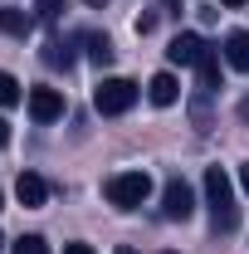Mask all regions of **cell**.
Here are the masks:
<instances>
[{
    "label": "cell",
    "instance_id": "1",
    "mask_svg": "<svg viewBox=\"0 0 249 254\" xmlns=\"http://www.w3.org/2000/svg\"><path fill=\"white\" fill-rule=\"evenodd\" d=\"M205 205H210V225L215 235H230L240 225V205H235V181L225 176V166L205 171Z\"/></svg>",
    "mask_w": 249,
    "mask_h": 254
},
{
    "label": "cell",
    "instance_id": "2",
    "mask_svg": "<svg viewBox=\"0 0 249 254\" xmlns=\"http://www.w3.org/2000/svg\"><path fill=\"white\" fill-rule=\"evenodd\" d=\"M103 195H108L118 210H137V205L152 195V176H147V171H118V176L103 181Z\"/></svg>",
    "mask_w": 249,
    "mask_h": 254
},
{
    "label": "cell",
    "instance_id": "3",
    "mask_svg": "<svg viewBox=\"0 0 249 254\" xmlns=\"http://www.w3.org/2000/svg\"><path fill=\"white\" fill-rule=\"evenodd\" d=\"M132 103H137V83H132V78H103L93 88V108L103 118H123Z\"/></svg>",
    "mask_w": 249,
    "mask_h": 254
},
{
    "label": "cell",
    "instance_id": "4",
    "mask_svg": "<svg viewBox=\"0 0 249 254\" xmlns=\"http://www.w3.org/2000/svg\"><path fill=\"white\" fill-rule=\"evenodd\" d=\"M161 215H166V220H190V215H195V190H190L181 176H171L166 190H161Z\"/></svg>",
    "mask_w": 249,
    "mask_h": 254
},
{
    "label": "cell",
    "instance_id": "5",
    "mask_svg": "<svg viewBox=\"0 0 249 254\" xmlns=\"http://www.w3.org/2000/svg\"><path fill=\"white\" fill-rule=\"evenodd\" d=\"M25 108H30V118L39 127H44V123H59V118H63V93H59V88H30Z\"/></svg>",
    "mask_w": 249,
    "mask_h": 254
},
{
    "label": "cell",
    "instance_id": "6",
    "mask_svg": "<svg viewBox=\"0 0 249 254\" xmlns=\"http://www.w3.org/2000/svg\"><path fill=\"white\" fill-rule=\"evenodd\" d=\"M200 54H205V39H200V34H190V30H181L171 44H166V59L176 64V68H195Z\"/></svg>",
    "mask_w": 249,
    "mask_h": 254
},
{
    "label": "cell",
    "instance_id": "7",
    "mask_svg": "<svg viewBox=\"0 0 249 254\" xmlns=\"http://www.w3.org/2000/svg\"><path fill=\"white\" fill-rule=\"evenodd\" d=\"M15 200H20L25 210H39V205L49 200V186H44V176H34V171H20V181H15Z\"/></svg>",
    "mask_w": 249,
    "mask_h": 254
},
{
    "label": "cell",
    "instance_id": "8",
    "mask_svg": "<svg viewBox=\"0 0 249 254\" xmlns=\"http://www.w3.org/2000/svg\"><path fill=\"white\" fill-rule=\"evenodd\" d=\"M225 64L249 73V30H230L225 34Z\"/></svg>",
    "mask_w": 249,
    "mask_h": 254
},
{
    "label": "cell",
    "instance_id": "9",
    "mask_svg": "<svg viewBox=\"0 0 249 254\" xmlns=\"http://www.w3.org/2000/svg\"><path fill=\"white\" fill-rule=\"evenodd\" d=\"M195 78H200V93H215L220 88V49L205 44V54L195 59Z\"/></svg>",
    "mask_w": 249,
    "mask_h": 254
},
{
    "label": "cell",
    "instance_id": "10",
    "mask_svg": "<svg viewBox=\"0 0 249 254\" xmlns=\"http://www.w3.org/2000/svg\"><path fill=\"white\" fill-rule=\"evenodd\" d=\"M147 98H152L156 108H171V103L181 98V83H176V73H156L152 83H147Z\"/></svg>",
    "mask_w": 249,
    "mask_h": 254
},
{
    "label": "cell",
    "instance_id": "11",
    "mask_svg": "<svg viewBox=\"0 0 249 254\" xmlns=\"http://www.w3.org/2000/svg\"><path fill=\"white\" fill-rule=\"evenodd\" d=\"M30 30H34V15H30V10H0V34L25 39Z\"/></svg>",
    "mask_w": 249,
    "mask_h": 254
},
{
    "label": "cell",
    "instance_id": "12",
    "mask_svg": "<svg viewBox=\"0 0 249 254\" xmlns=\"http://www.w3.org/2000/svg\"><path fill=\"white\" fill-rule=\"evenodd\" d=\"M44 64H49V68H63V73H68V68H73V44L54 34V39L44 44Z\"/></svg>",
    "mask_w": 249,
    "mask_h": 254
},
{
    "label": "cell",
    "instance_id": "13",
    "mask_svg": "<svg viewBox=\"0 0 249 254\" xmlns=\"http://www.w3.org/2000/svg\"><path fill=\"white\" fill-rule=\"evenodd\" d=\"M83 49H88V59H93L98 68H108V64H113V54H118L108 34H83Z\"/></svg>",
    "mask_w": 249,
    "mask_h": 254
},
{
    "label": "cell",
    "instance_id": "14",
    "mask_svg": "<svg viewBox=\"0 0 249 254\" xmlns=\"http://www.w3.org/2000/svg\"><path fill=\"white\" fill-rule=\"evenodd\" d=\"M15 103H25V93H20V83L0 68V108H15Z\"/></svg>",
    "mask_w": 249,
    "mask_h": 254
},
{
    "label": "cell",
    "instance_id": "15",
    "mask_svg": "<svg viewBox=\"0 0 249 254\" xmlns=\"http://www.w3.org/2000/svg\"><path fill=\"white\" fill-rule=\"evenodd\" d=\"M15 254H49V240L44 235H20L15 240Z\"/></svg>",
    "mask_w": 249,
    "mask_h": 254
},
{
    "label": "cell",
    "instance_id": "16",
    "mask_svg": "<svg viewBox=\"0 0 249 254\" xmlns=\"http://www.w3.org/2000/svg\"><path fill=\"white\" fill-rule=\"evenodd\" d=\"M156 30V10H147V15H137V34H152Z\"/></svg>",
    "mask_w": 249,
    "mask_h": 254
},
{
    "label": "cell",
    "instance_id": "17",
    "mask_svg": "<svg viewBox=\"0 0 249 254\" xmlns=\"http://www.w3.org/2000/svg\"><path fill=\"white\" fill-rule=\"evenodd\" d=\"M39 15L44 20H59V0H39Z\"/></svg>",
    "mask_w": 249,
    "mask_h": 254
},
{
    "label": "cell",
    "instance_id": "18",
    "mask_svg": "<svg viewBox=\"0 0 249 254\" xmlns=\"http://www.w3.org/2000/svg\"><path fill=\"white\" fill-rule=\"evenodd\" d=\"M63 254H93L88 245H63Z\"/></svg>",
    "mask_w": 249,
    "mask_h": 254
},
{
    "label": "cell",
    "instance_id": "19",
    "mask_svg": "<svg viewBox=\"0 0 249 254\" xmlns=\"http://www.w3.org/2000/svg\"><path fill=\"white\" fill-rule=\"evenodd\" d=\"M240 186H245V195H249V161L240 166Z\"/></svg>",
    "mask_w": 249,
    "mask_h": 254
},
{
    "label": "cell",
    "instance_id": "20",
    "mask_svg": "<svg viewBox=\"0 0 249 254\" xmlns=\"http://www.w3.org/2000/svg\"><path fill=\"white\" fill-rule=\"evenodd\" d=\"M5 142H10V123L0 118V147H5Z\"/></svg>",
    "mask_w": 249,
    "mask_h": 254
},
{
    "label": "cell",
    "instance_id": "21",
    "mask_svg": "<svg viewBox=\"0 0 249 254\" xmlns=\"http://www.w3.org/2000/svg\"><path fill=\"white\" fill-rule=\"evenodd\" d=\"M220 5H225V10H240V5H245V0H220Z\"/></svg>",
    "mask_w": 249,
    "mask_h": 254
},
{
    "label": "cell",
    "instance_id": "22",
    "mask_svg": "<svg viewBox=\"0 0 249 254\" xmlns=\"http://www.w3.org/2000/svg\"><path fill=\"white\" fill-rule=\"evenodd\" d=\"M113 254H137V250H132V245H118V250H113Z\"/></svg>",
    "mask_w": 249,
    "mask_h": 254
},
{
    "label": "cell",
    "instance_id": "23",
    "mask_svg": "<svg viewBox=\"0 0 249 254\" xmlns=\"http://www.w3.org/2000/svg\"><path fill=\"white\" fill-rule=\"evenodd\" d=\"M88 5H108V0H88Z\"/></svg>",
    "mask_w": 249,
    "mask_h": 254
},
{
    "label": "cell",
    "instance_id": "24",
    "mask_svg": "<svg viewBox=\"0 0 249 254\" xmlns=\"http://www.w3.org/2000/svg\"><path fill=\"white\" fill-rule=\"evenodd\" d=\"M0 210H5V195H0Z\"/></svg>",
    "mask_w": 249,
    "mask_h": 254
},
{
    "label": "cell",
    "instance_id": "25",
    "mask_svg": "<svg viewBox=\"0 0 249 254\" xmlns=\"http://www.w3.org/2000/svg\"><path fill=\"white\" fill-rule=\"evenodd\" d=\"M0 245H5V235H0Z\"/></svg>",
    "mask_w": 249,
    "mask_h": 254
}]
</instances>
